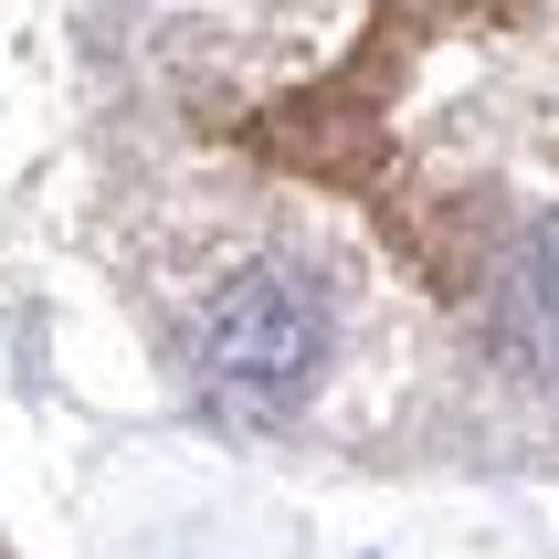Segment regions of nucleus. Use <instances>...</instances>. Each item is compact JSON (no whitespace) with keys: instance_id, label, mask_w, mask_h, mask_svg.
Wrapping results in <instances>:
<instances>
[{"instance_id":"2","label":"nucleus","mask_w":559,"mask_h":559,"mask_svg":"<svg viewBox=\"0 0 559 559\" xmlns=\"http://www.w3.org/2000/svg\"><path fill=\"white\" fill-rule=\"evenodd\" d=\"M518 338L559 348V253H528V264H518Z\"/></svg>"},{"instance_id":"1","label":"nucleus","mask_w":559,"mask_h":559,"mask_svg":"<svg viewBox=\"0 0 559 559\" xmlns=\"http://www.w3.org/2000/svg\"><path fill=\"white\" fill-rule=\"evenodd\" d=\"M317 348H328V317H317L307 285H285V275H233L201 307V359H212L222 391H243V402H296L317 370Z\"/></svg>"}]
</instances>
